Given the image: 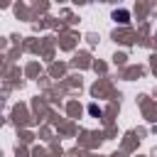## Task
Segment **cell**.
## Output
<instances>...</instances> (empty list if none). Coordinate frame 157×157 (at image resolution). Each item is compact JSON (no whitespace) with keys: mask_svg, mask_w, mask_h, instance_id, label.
Masks as SVG:
<instances>
[{"mask_svg":"<svg viewBox=\"0 0 157 157\" xmlns=\"http://www.w3.org/2000/svg\"><path fill=\"white\" fill-rule=\"evenodd\" d=\"M113 17H115V20H118V22H123V25H125V22H128V17H130V15H128V12H125V10H120V12H118V10H115V12H113Z\"/></svg>","mask_w":157,"mask_h":157,"instance_id":"cell-1","label":"cell"}]
</instances>
